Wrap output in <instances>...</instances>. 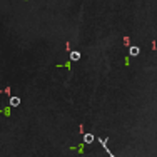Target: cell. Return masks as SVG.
Segmentation results:
<instances>
[{
  "mask_svg": "<svg viewBox=\"0 0 157 157\" xmlns=\"http://www.w3.org/2000/svg\"><path fill=\"white\" fill-rule=\"evenodd\" d=\"M10 107H18L20 105V97H17V95H13V97H10Z\"/></svg>",
  "mask_w": 157,
  "mask_h": 157,
  "instance_id": "6da1fadb",
  "label": "cell"
},
{
  "mask_svg": "<svg viewBox=\"0 0 157 157\" xmlns=\"http://www.w3.org/2000/svg\"><path fill=\"white\" fill-rule=\"evenodd\" d=\"M94 140H95L94 134H84V142H85V144H92Z\"/></svg>",
  "mask_w": 157,
  "mask_h": 157,
  "instance_id": "7a4b0ae2",
  "label": "cell"
},
{
  "mask_svg": "<svg viewBox=\"0 0 157 157\" xmlns=\"http://www.w3.org/2000/svg\"><path fill=\"white\" fill-rule=\"evenodd\" d=\"M78 59H80V52H77V50L70 52V60H72V62H77Z\"/></svg>",
  "mask_w": 157,
  "mask_h": 157,
  "instance_id": "3957f363",
  "label": "cell"
},
{
  "mask_svg": "<svg viewBox=\"0 0 157 157\" xmlns=\"http://www.w3.org/2000/svg\"><path fill=\"white\" fill-rule=\"evenodd\" d=\"M129 54H130V55H132V57H136V55H139V54H140V48H139V47H136V45H134V47H130V50H129Z\"/></svg>",
  "mask_w": 157,
  "mask_h": 157,
  "instance_id": "277c9868",
  "label": "cell"
}]
</instances>
